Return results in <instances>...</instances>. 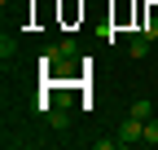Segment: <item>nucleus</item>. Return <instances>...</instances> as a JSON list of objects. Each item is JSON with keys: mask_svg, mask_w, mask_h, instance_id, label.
Returning <instances> with one entry per match:
<instances>
[{"mask_svg": "<svg viewBox=\"0 0 158 150\" xmlns=\"http://www.w3.org/2000/svg\"><path fill=\"white\" fill-rule=\"evenodd\" d=\"M118 141H123V146H136V141H145V119H123V124H118V133H114Z\"/></svg>", "mask_w": 158, "mask_h": 150, "instance_id": "f257e3e1", "label": "nucleus"}, {"mask_svg": "<svg viewBox=\"0 0 158 150\" xmlns=\"http://www.w3.org/2000/svg\"><path fill=\"white\" fill-rule=\"evenodd\" d=\"M57 58H62V62H75L79 58V44L75 40H57Z\"/></svg>", "mask_w": 158, "mask_h": 150, "instance_id": "f03ea898", "label": "nucleus"}, {"mask_svg": "<svg viewBox=\"0 0 158 150\" xmlns=\"http://www.w3.org/2000/svg\"><path fill=\"white\" fill-rule=\"evenodd\" d=\"M127 53H132V58H145V53H149V35L141 31V35H136V40L127 44Z\"/></svg>", "mask_w": 158, "mask_h": 150, "instance_id": "7ed1b4c3", "label": "nucleus"}, {"mask_svg": "<svg viewBox=\"0 0 158 150\" xmlns=\"http://www.w3.org/2000/svg\"><path fill=\"white\" fill-rule=\"evenodd\" d=\"M44 124H53V128H66V124H70V115H66V110H53V106H48V110H44Z\"/></svg>", "mask_w": 158, "mask_h": 150, "instance_id": "20e7f679", "label": "nucleus"}, {"mask_svg": "<svg viewBox=\"0 0 158 150\" xmlns=\"http://www.w3.org/2000/svg\"><path fill=\"white\" fill-rule=\"evenodd\" d=\"M13 53H18V40H13V35H0V58H5V62H9V58H13Z\"/></svg>", "mask_w": 158, "mask_h": 150, "instance_id": "39448f33", "label": "nucleus"}, {"mask_svg": "<svg viewBox=\"0 0 158 150\" xmlns=\"http://www.w3.org/2000/svg\"><path fill=\"white\" fill-rule=\"evenodd\" d=\"M145 141H149V146H158V115H149V119H145Z\"/></svg>", "mask_w": 158, "mask_h": 150, "instance_id": "423d86ee", "label": "nucleus"}, {"mask_svg": "<svg viewBox=\"0 0 158 150\" xmlns=\"http://www.w3.org/2000/svg\"><path fill=\"white\" fill-rule=\"evenodd\" d=\"M127 115H132V119H149L154 110H149V102H132V110H127Z\"/></svg>", "mask_w": 158, "mask_h": 150, "instance_id": "0eeeda50", "label": "nucleus"}, {"mask_svg": "<svg viewBox=\"0 0 158 150\" xmlns=\"http://www.w3.org/2000/svg\"><path fill=\"white\" fill-rule=\"evenodd\" d=\"M92 146H97V150H114V146H123V141H118V137H97Z\"/></svg>", "mask_w": 158, "mask_h": 150, "instance_id": "6e6552de", "label": "nucleus"}]
</instances>
